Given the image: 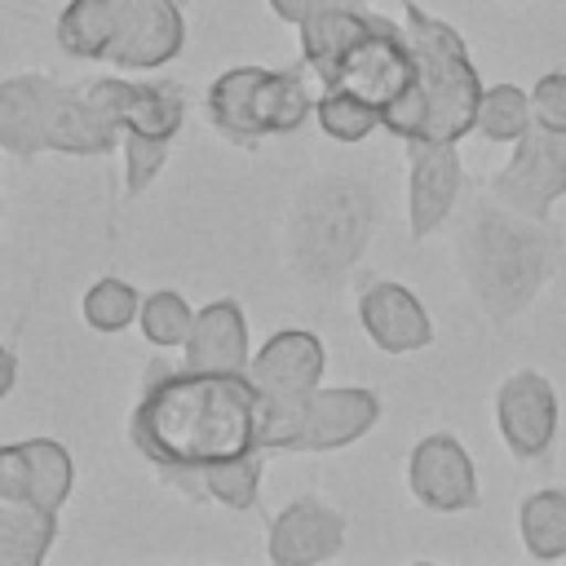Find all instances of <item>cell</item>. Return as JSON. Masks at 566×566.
<instances>
[{
	"label": "cell",
	"instance_id": "obj_33",
	"mask_svg": "<svg viewBox=\"0 0 566 566\" xmlns=\"http://www.w3.org/2000/svg\"><path fill=\"white\" fill-rule=\"evenodd\" d=\"M0 500H31V473L22 442L0 447Z\"/></svg>",
	"mask_w": 566,
	"mask_h": 566
},
{
	"label": "cell",
	"instance_id": "obj_3",
	"mask_svg": "<svg viewBox=\"0 0 566 566\" xmlns=\"http://www.w3.org/2000/svg\"><path fill=\"white\" fill-rule=\"evenodd\" d=\"M376 226H380V199L371 195V186L336 172L314 177L292 199L287 261L305 283L327 287L363 256Z\"/></svg>",
	"mask_w": 566,
	"mask_h": 566
},
{
	"label": "cell",
	"instance_id": "obj_31",
	"mask_svg": "<svg viewBox=\"0 0 566 566\" xmlns=\"http://www.w3.org/2000/svg\"><path fill=\"white\" fill-rule=\"evenodd\" d=\"M119 142H124V195H142L159 177V168L168 159V137H150V133H137V128H124Z\"/></svg>",
	"mask_w": 566,
	"mask_h": 566
},
{
	"label": "cell",
	"instance_id": "obj_7",
	"mask_svg": "<svg viewBox=\"0 0 566 566\" xmlns=\"http://www.w3.org/2000/svg\"><path fill=\"white\" fill-rule=\"evenodd\" d=\"M566 195V128H544L531 124L513 142V159L495 168L491 177V199L504 208L548 221L553 203Z\"/></svg>",
	"mask_w": 566,
	"mask_h": 566
},
{
	"label": "cell",
	"instance_id": "obj_6",
	"mask_svg": "<svg viewBox=\"0 0 566 566\" xmlns=\"http://www.w3.org/2000/svg\"><path fill=\"white\" fill-rule=\"evenodd\" d=\"M416 53L407 31H398L389 18H371V31L363 40H354L332 66L318 71L323 88H345L358 93L363 102H371L380 115L416 84Z\"/></svg>",
	"mask_w": 566,
	"mask_h": 566
},
{
	"label": "cell",
	"instance_id": "obj_30",
	"mask_svg": "<svg viewBox=\"0 0 566 566\" xmlns=\"http://www.w3.org/2000/svg\"><path fill=\"white\" fill-rule=\"evenodd\" d=\"M190 323H195V310L186 305V296H177V292H150V296H142L137 327H142V336L155 349L181 345L190 336Z\"/></svg>",
	"mask_w": 566,
	"mask_h": 566
},
{
	"label": "cell",
	"instance_id": "obj_4",
	"mask_svg": "<svg viewBox=\"0 0 566 566\" xmlns=\"http://www.w3.org/2000/svg\"><path fill=\"white\" fill-rule=\"evenodd\" d=\"M407 40L416 53V88H420V128L416 137L429 142H460L478 124V102H482V80L478 66L464 49V35L429 18L416 0H407Z\"/></svg>",
	"mask_w": 566,
	"mask_h": 566
},
{
	"label": "cell",
	"instance_id": "obj_34",
	"mask_svg": "<svg viewBox=\"0 0 566 566\" xmlns=\"http://www.w3.org/2000/svg\"><path fill=\"white\" fill-rule=\"evenodd\" d=\"M274 18L301 27L310 13H323V9H363V0H270Z\"/></svg>",
	"mask_w": 566,
	"mask_h": 566
},
{
	"label": "cell",
	"instance_id": "obj_12",
	"mask_svg": "<svg viewBox=\"0 0 566 566\" xmlns=\"http://www.w3.org/2000/svg\"><path fill=\"white\" fill-rule=\"evenodd\" d=\"M380 420V398L363 385H336V389H314L305 411H301V429L292 438L287 451H336L358 442L363 433H371Z\"/></svg>",
	"mask_w": 566,
	"mask_h": 566
},
{
	"label": "cell",
	"instance_id": "obj_9",
	"mask_svg": "<svg viewBox=\"0 0 566 566\" xmlns=\"http://www.w3.org/2000/svg\"><path fill=\"white\" fill-rule=\"evenodd\" d=\"M407 486L429 513H464L478 504V469L460 438L429 433L407 455Z\"/></svg>",
	"mask_w": 566,
	"mask_h": 566
},
{
	"label": "cell",
	"instance_id": "obj_8",
	"mask_svg": "<svg viewBox=\"0 0 566 566\" xmlns=\"http://www.w3.org/2000/svg\"><path fill=\"white\" fill-rule=\"evenodd\" d=\"M495 429L517 460H539L557 438V389L548 376L522 367L495 389Z\"/></svg>",
	"mask_w": 566,
	"mask_h": 566
},
{
	"label": "cell",
	"instance_id": "obj_32",
	"mask_svg": "<svg viewBox=\"0 0 566 566\" xmlns=\"http://www.w3.org/2000/svg\"><path fill=\"white\" fill-rule=\"evenodd\" d=\"M531 119L544 128H566V71H548L531 88Z\"/></svg>",
	"mask_w": 566,
	"mask_h": 566
},
{
	"label": "cell",
	"instance_id": "obj_22",
	"mask_svg": "<svg viewBox=\"0 0 566 566\" xmlns=\"http://www.w3.org/2000/svg\"><path fill=\"white\" fill-rule=\"evenodd\" d=\"M310 111H314V97L296 71H265L261 75V84L252 93V119H256L261 137L296 133Z\"/></svg>",
	"mask_w": 566,
	"mask_h": 566
},
{
	"label": "cell",
	"instance_id": "obj_35",
	"mask_svg": "<svg viewBox=\"0 0 566 566\" xmlns=\"http://www.w3.org/2000/svg\"><path fill=\"white\" fill-rule=\"evenodd\" d=\"M13 380H18V358H13V354L0 345V398L13 389Z\"/></svg>",
	"mask_w": 566,
	"mask_h": 566
},
{
	"label": "cell",
	"instance_id": "obj_17",
	"mask_svg": "<svg viewBox=\"0 0 566 566\" xmlns=\"http://www.w3.org/2000/svg\"><path fill=\"white\" fill-rule=\"evenodd\" d=\"M190 371H248V318L234 301H212L195 314L190 336L181 340Z\"/></svg>",
	"mask_w": 566,
	"mask_h": 566
},
{
	"label": "cell",
	"instance_id": "obj_13",
	"mask_svg": "<svg viewBox=\"0 0 566 566\" xmlns=\"http://www.w3.org/2000/svg\"><path fill=\"white\" fill-rule=\"evenodd\" d=\"M88 102L124 133H150V137H177V128L186 124V102L172 84H133V80H115V75H97L84 84Z\"/></svg>",
	"mask_w": 566,
	"mask_h": 566
},
{
	"label": "cell",
	"instance_id": "obj_29",
	"mask_svg": "<svg viewBox=\"0 0 566 566\" xmlns=\"http://www.w3.org/2000/svg\"><path fill=\"white\" fill-rule=\"evenodd\" d=\"M137 310H142L137 287L124 283V279H115V274L97 279L84 292V301H80V314H84V323L93 332H124L128 323H137Z\"/></svg>",
	"mask_w": 566,
	"mask_h": 566
},
{
	"label": "cell",
	"instance_id": "obj_2",
	"mask_svg": "<svg viewBox=\"0 0 566 566\" xmlns=\"http://www.w3.org/2000/svg\"><path fill=\"white\" fill-rule=\"evenodd\" d=\"M557 248L562 239L544 221L522 217L500 199H482L460 234V270L482 314L491 323L517 318L553 279Z\"/></svg>",
	"mask_w": 566,
	"mask_h": 566
},
{
	"label": "cell",
	"instance_id": "obj_18",
	"mask_svg": "<svg viewBox=\"0 0 566 566\" xmlns=\"http://www.w3.org/2000/svg\"><path fill=\"white\" fill-rule=\"evenodd\" d=\"M119 22H124V4L111 0H71L57 18V44L71 57L84 62H106L115 40H119Z\"/></svg>",
	"mask_w": 566,
	"mask_h": 566
},
{
	"label": "cell",
	"instance_id": "obj_20",
	"mask_svg": "<svg viewBox=\"0 0 566 566\" xmlns=\"http://www.w3.org/2000/svg\"><path fill=\"white\" fill-rule=\"evenodd\" d=\"M57 535V513L35 500H0V566L44 562Z\"/></svg>",
	"mask_w": 566,
	"mask_h": 566
},
{
	"label": "cell",
	"instance_id": "obj_10",
	"mask_svg": "<svg viewBox=\"0 0 566 566\" xmlns=\"http://www.w3.org/2000/svg\"><path fill=\"white\" fill-rule=\"evenodd\" d=\"M407 230L429 239L460 199V155L451 142L407 137Z\"/></svg>",
	"mask_w": 566,
	"mask_h": 566
},
{
	"label": "cell",
	"instance_id": "obj_15",
	"mask_svg": "<svg viewBox=\"0 0 566 566\" xmlns=\"http://www.w3.org/2000/svg\"><path fill=\"white\" fill-rule=\"evenodd\" d=\"M181 44H186V13L177 0H128L119 40L106 62L124 71H155L172 62Z\"/></svg>",
	"mask_w": 566,
	"mask_h": 566
},
{
	"label": "cell",
	"instance_id": "obj_14",
	"mask_svg": "<svg viewBox=\"0 0 566 566\" xmlns=\"http://www.w3.org/2000/svg\"><path fill=\"white\" fill-rule=\"evenodd\" d=\"M358 323L367 340L385 354H416L433 340V323L416 292H407L394 279H367L358 287Z\"/></svg>",
	"mask_w": 566,
	"mask_h": 566
},
{
	"label": "cell",
	"instance_id": "obj_11",
	"mask_svg": "<svg viewBox=\"0 0 566 566\" xmlns=\"http://www.w3.org/2000/svg\"><path fill=\"white\" fill-rule=\"evenodd\" d=\"M62 97H66V88L40 71L0 80V150L13 159H31V155L49 150Z\"/></svg>",
	"mask_w": 566,
	"mask_h": 566
},
{
	"label": "cell",
	"instance_id": "obj_28",
	"mask_svg": "<svg viewBox=\"0 0 566 566\" xmlns=\"http://www.w3.org/2000/svg\"><path fill=\"white\" fill-rule=\"evenodd\" d=\"M314 115H318V128L336 142H363L371 128H380V111L345 88H323L314 102Z\"/></svg>",
	"mask_w": 566,
	"mask_h": 566
},
{
	"label": "cell",
	"instance_id": "obj_24",
	"mask_svg": "<svg viewBox=\"0 0 566 566\" xmlns=\"http://www.w3.org/2000/svg\"><path fill=\"white\" fill-rule=\"evenodd\" d=\"M517 531L531 557L557 562L566 557V486H544L531 491L517 509Z\"/></svg>",
	"mask_w": 566,
	"mask_h": 566
},
{
	"label": "cell",
	"instance_id": "obj_1",
	"mask_svg": "<svg viewBox=\"0 0 566 566\" xmlns=\"http://www.w3.org/2000/svg\"><path fill=\"white\" fill-rule=\"evenodd\" d=\"M133 447L199 491V469L261 451V394L248 371H159L128 420Z\"/></svg>",
	"mask_w": 566,
	"mask_h": 566
},
{
	"label": "cell",
	"instance_id": "obj_5",
	"mask_svg": "<svg viewBox=\"0 0 566 566\" xmlns=\"http://www.w3.org/2000/svg\"><path fill=\"white\" fill-rule=\"evenodd\" d=\"M327 349L314 332H274L248 363V380L261 394V451H287L310 394L323 385Z\"/></svg>",
	"mask_w": 566,
	"mask_h": 566
},
{
	"label": "cell",
	"instance_id": "obj_26",
	"mask_svg": "<svg viewBox=\"0 0 566 566\" xmlns=\"http://www.w3.org/2000/svg\"><path fill=\"white\" fill-rule=\"evenodd\" d=\"M22 451H27V473H31V500L57 513L71 495V482H75L71 451L53 438H27Z\"/></svg>",
	"mask_w": 566,
	"mask_h": 566
},
{
	"label": "cell",
	"instance_id": "obj_21",
	"mask_svg": "<svg viewBox=\"0 0 566 566\" xmlns=\"http://www.w3.org/2000/svg\"><path fill=\"white\" fill-rule=\"evenodd\" d=\"M115 142H119V128L88 102L84 84L66 88V97L57 106V119H53L49 150H62V155H106Z\"/></svg>",
	"mask_w": 566,
	"mask_h": 566
},
{
	"label": "cell",
	"instance_id": "obj_36",
	"mask_svg": "<svg viewBox=\"0 0 566 566\" xmlns=\"http://www.w3.org/2000/svg\"><path fill=\"white\" fill-rule=\"evenodd\" d=\"M111 4H128V0H111Z\"/></svg>",
	"mask_w": 566,
	"mask_h": 566
},
{
	"label": "cell",
	"instance_id": "obj_16",
	"mask_svg": "<svg viewBox=\"0 0 566 566\" xmlns=\"http://www.w3.org/2000/svg\"><path fill=\"white\" fill-rule=\"evenodd\" d=\"M340 548H345V517L314 495L292 500L270 522V535H265V553L274 566H314L336 557Z\"/></svg>",
	"mask_w": 566,
	"mask_h": 566
},
{
	"label": "cell",
	"instance_id": "obj_27",
	"mask_svg": "<svg viewBox=\"0 0 566 566\" xmlns=\"http://www.w3.org/2000/svg\"><path fill=\"white\" fill-rule=\"evenodd\" d=\"M531 93H522L517 84H491L482 88V102H478V133L491 137V142H517L526 128H531Z\"/></svg>",
	"mask_w": 566,
	"mask_h": 566
},
{
	"label": "cell",
	"instance_id": "obj_19",
	"mask_svg": "<svg viewBox=\"0 0 566 566\" xmlns=\"http://www.w3.org/2000/svg\"><path fill=\"white\" fill-rule=\"evenodd\" d=\"M261 75H265V66H230L208 88V115H212L217 133L230 137V142H239V146L265 142L261 128H256V119H252V93H256Z\"/></svg>",
	"mask_w": 566,
	"mask_h": 566
},
{
	"label": "cell",
	"instance_id": "obj_23",
	"mask_svg": "<svg viewBox=\"0 0 566 566\" xmlns=\"http://www.w3.org/2000/svg\"><path fill=\"white\" fill-rule=\"evenodd\" d=\"M371 31V13L367 9H323L310 13L301 22V57L305 66L318 75L323 66H332L354 40H363Z\"/></svg>",
	"mask_w": 566,
	"mask_h": 566
},
{
	"label": "cell",
	"instance_id": "obj_25",
	"mask_svg": "<svg viewBox=\"0 0 566 566\" xmlns=\"http://www.w3.org/2000/svg\"><path fill=\"white\" fill-rule=\"evenodd\" d=\"M261 455L265 451H248V455H230V460H217L208 469H199V495L217 500L221 509H252L256 495H261Z\"/></svg>",
	"mask_w": 566,
	"mask_h": 566
}]
</instances>
